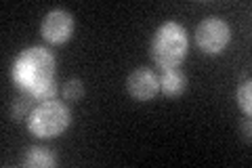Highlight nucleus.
<instances>
[{
    "label": "nucleus",
    "mask_w": 252,
    "mask_h": 168,
    "mask_svg": "<svg viewBox=\"0 0 252 168\" xmlns=\"http://www.w3.org/2000/svg\"><path fill=\"white\" fill-rule=\"evenodd\" d=\"M55 59L42 46H32L23 51L13 66V80L26 97L36 101L42 89L53 84L55 80Z\"/></svg>",
    "instance_id": "f257e3e1"
},
{
    "label": "nucleus",
    "mask_w": 252,
    "mask_h": 168,
    "mask_svg": "<svg viewBox=\"0 0 252 168\" xmlns=\"http://www.w3.org/2000/svg\"><path fill=\"white\" fill-rule=\"evenodd\" d=\"M189 38L185 28L177 21H166L158 28L152 42V57L158 67L172 69L177 67L187 55Z\"/></svg>",
    "instance_id": "f03ea898"
},
{
    "label": "nucleus",
    "mask_w": 252,
    "mask_h": 168,
    "mask_svg": "<svg viewBox=\"0 0 252 168\" xmlns=\"http://www.w3.org/2000/svg\"><path fill=\"white\" fill-rule=\"evenodd\" d=\"M69 126V109L59 101H44L28 116V129L38 139H53Z\"/></svg>",
    "instance_id": "7ed1b4c3"
},
{
    "label": "nucleus",
    "mask_w": 252,
    "mask_h": 168,
    "mask_svg": "<svg viewBox=\"0 0 252 168\" xmlns=\"http://www.w3.org/2000/svg\"><path fill=\"white\" fill-rule=\"evenodd\" d=\"M229 40H231V28L220 17L204 19L198 26V30H195V44L206 55H219L229 44Z\"/></svg>",
    "instance_id": "20e7f679"
},
{
    "label": "nucleus",
    "mask_w": 252,
    "mask_h": 168,
    "mask_svg": "<svg viewBox=\"0 0 252 168\" xmlns=\"http://www.w3.org/2000/svg\"><path fill=\"white\" fill-rule=\"evenodd\" d=\"M42 36L51 44H63L74 32V17L63 9H55L42 21Z\"/></svg>",
    "instance_id": "39448f33"
},
{
    "label": "nucleus",
    "mask_w": 252,
    "mask_h": 168,
    "mask_svg": "<svg viewBox=\"0 0 252 168\" xmlns=\"http://www.w3.org/2000/svg\"><path fill=\"white\" fill-rule=\"evenodd\" d=\"M126 89H128L130 97L137 101H149L154 99L158 91H160V80L147 67H137L135 71H130L126 78Z\"/></svg>",
    "instance_id": "423d86ee"
},
{
    "label": "nucleus",
    "mask_w": 252,
    "mask_h": 168,
    "mask_svg": "<svg viewBox=\"0 0 252 168\" xmlns=\"http://www.w3.org/2000/svg\"><path fill=\"white\" fill-rule=\"evenodd\" d=\"M187 86V80L183 76V71L172 67V69H162V76H160V89L164 95L168 97H179L181 93L185 91Z\"/></svg>",
    "instance_id": "0eeeda50"
},
{
    "label": "nucleus",
    "mask_w": 252,
    "mask_h": 168,
    "mask_svg": "<svg viewBox=\"0 0 252 168\" xmlns=\"http://www.w3.org/2000/svg\"><path fill=\"white\" fill-rule=\"evenodd\" d=\"M55 164V156L46 147H30L23 156V166L28 168H49Z\"/></svg>",
    "instance_id": "6e6552de"
},
{
    "label": "nucleus",
    "mask_w": 252,
    "mask_h": 168,
    "mask_svg": "<svg viewBox=\"0 0 252 168\" xmlns=\"http://www.w3.org/2000/svg\"><path fill=\"white\" fill-rule=\"evenodd\" d=\"M82 93H84V86L80 80H67V82L61 86V97L65 101H78L82 97Z\"/></svg>",
    "instance_id": "1a4fd4ad"
},
{
    "label": "nucleus",
    "mask_w": 252,
    "mask_h": 168,
    "mask_svg": "<svg viewBox=\"0 0 252 168\" xmlns=\"http://www.w3.org/2000/svg\"><path fill=\"white\" fill-rule=\"evenodd\" d=\"M250 84H252L250 80H246V82L240 86V91H238V103H240V107H242V111L246 116L252 114V86Z\"/></svg>",
    "instance_id": "9d476101"
},
{
    "label": "nucleus",
    "mask_w": 252,
    "mask_h": 168,
    "mask_svg": "<svg viewBox=\"0 0 252 168\" xmlns=\"http://www.w3.org/2000/svg\"><path fill=\"white\" fill-rule=\"evenodd\" d=\"M30 105H32V99H30V97H21V99H17V101L13 103V118L19 122V120H23L28 114H32V111H30Z\"/></svg>",
    "instance_id": "9b49d317"
},
{
    "label": "nucleus",
    "mask_w": 252,
    "mask_h": 168,
    "mask_svg": "<svg viewBox=\"0 0 252 168\" xmlns=\"http://www.w3.org/2000/svg\"><path fill=\"white\" fill-rule=\"evenodd\" d=\"M244 137H246V139H250V122H246V124H244Z\"/></svg>",
    "instance_id": "f8f14e48"
}]
</instances>
